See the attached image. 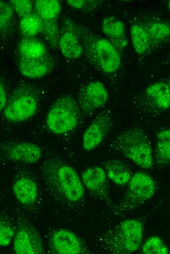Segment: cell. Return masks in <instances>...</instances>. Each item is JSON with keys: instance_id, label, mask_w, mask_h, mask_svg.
I'll list each match as a JSON object with an SVG mask.
<instances>
[{"instance_id": "31", "label": "cell", "mask_w": 170, "mask_h": 254, "mask_svg": "<svg viewBox=\"0 0 170 254\" xmlns=\"http://www.w3.org/2000/svg\"><path fill=\"white\" fill-rule=\"evenodd\" d=\"M66 2L71 7L78 10H85L97 6L99 2L95 0H68Z\"/></svg>"}, {"instance_id": "30", "label": "cell", "mask_w": 170, "mask_h": 254, "mask_svg": "<svg viewBox=\"0 0 170 254\" xmlns=\"http://www.w3.org/2000/svg\"><path fill=\"white\" fill-rule=\"evenodd\" d=\"M14 230L11 226L6 222L0 221V245L1 247L8 246L14 235Z\"/></svg>"}, {"instance_id": "24", "label": "cell", "mask_w": 170, "mask_h": 254, "mask_svg": "<svg viewBox=\"0 0 170 254\" xmlns=\"http://www.w3.org/2000/svg\"><path fill=\"white\" fill-rule=\"evenodd\" d=\"M156 157L162 164L170 163V129H164L156 135Z\"/></svg>"}, {"instance_id": "10", "label": "cell", "mask_w": 170, "mask_h": 254, "mask_svg": "<svg viewBox=\"0 0 170 254\" xmlns=\"http://www.w3.org/2000/svg\"><path fill=\"white\" fill-rule=\"evenodd\" d=\"M112 124V119L108 112L99 114L85 131L82 138L83 149L87 151L97 148L108 132Z\"/></svg>"}, {"instance_id": "4", "label": "cell", "mask_w": 170, "mask_h": 254, "mask_svg": "<svg viewBox=\"0 0 170 254\" xmlns=\"http://www.w3.org/2000/svg\"><path fill=\"white\" fill-rule=\"evenodd\" d=\"M79 118V106L70 95L58 98L50 106L46 118L48 129L56 134H64L73 130Z\"/></svg>"}, {"instance_id": "28", "label": "cell", "mask_w": 170, "mask_h": 254, "mask_svg": "<svg viewBox=\"0 0 170 254\" xmlns=\"http://www.w3.org/2000/svg\"><path fill=\"white\" fill-rule=\"evenodd\" d=\"M142 252L146 254H167L169 249L160 237L154 235L148 238L144 242Z\"/></svg>"}, {"instance_id": "9", "label": "cell", "mask_w": 170, "mask_h": 254, "mask_svg": "<svg viewBox=\"0 0 170 254\" xmlns=\"http://www.w3.org/2000/svg\"><path fill=\"white\" fill-rule=\"evenodd\" d=\"M59 48L62 55L69 59H78L84 53L79 26L69 18L63 21Z\"/></svg>"}, {"instance_id": "17", "label": "cell", "mask_w": 170, "mask_h": 254, "mask_svg": "<svg viewBox=\"0 0 170 254\" xmlns=\"http://www.w3.org/2000/svg\"><path fill=\"white\" fill-rule=\"evenodd\" d=\"M12 189L17 200L23 205L32 204L37 198V185L30 178H19L14 183Z\"/></svg>"}, {"instance_id": "12", "label": "cell", "mask_w": 170, "mask_h": 254, "mask_svg": "<svg viewBox=\"0 0 170 254\" xmlns=\"http://www.w3.org/2000/svg\"><path fill=\"white\" fill-rule=\"evenodd\" d=\"M17 65L22 75L34 79L42 78L50 73L53 67V62L47 55L36 58L20 56Z\"/></svg>"}, {"instance_id": "1", "label": "cell", "mask_w": 170, "mask_h": 254, "mask_svg": "<svg viewBox=\"0 0 170 254\" xmlns=\"http://www.w3.org/2000/svg\"><path fill=\"white\" fill-rule=\"evenodd\" d=\"M80 36L87 60L102 72L111 74L119 68L121 60L118 50L108 40L79 26Z\"/></svg>"}, {"instance_id": "13", "label": "cell", "mask_w": 170, "mask_h": 254, "mask_svg": "<svg viewBox=\"0 0 170 254\" xmlns=\"http://www.w3.org/2000/svg\"><path fill=\"white\" fill-rule=\"evenodd\" d=\"M105 170L99 166H93L85 170L81 176L84 185L92 193L104 200L109 198Z\"/></svg>"}, {"instance_id": "16", "label": "cell", "mask_w": 170, "mask_h": 254, "mask_svg": "<svg viewBox=\"0 0 170 254\" xmlns=\"http://www.w3.org/2000/svg\"><path fill=\"white\" fill-rule=\"evenodd\" d=\"M101 29L118 51L124 49L127 45L125 25L117 18L105 17L101 23Z\"/></svg>"}, {"instance_id": "26", "label": "cell", "mask_w": 170, "mask_h": 254, "mask_svg": "<svg viewBox=\"0 0 170 254\" xmlns=\"http://www.w3.org/2000/svg\"><path fill=\"white\" fill-rule=\"evenodd\" d=\"M42 20L41 33L52 47H59L60 31L56 19Z\"/></svg>"}, {"instance_id": "25", "label": "cell", "mask_w": 170, "mask_h": 254, "mask_svg": "<svg viewBox=\"0 0 170 254\" xmlns=\"http://www.w3.org/2000/svg\"><path fill=\"white\" fill-rule=\"evenodd\" d=\"M130 36L132 47L137 54H143L150 47L148 36L142 25L135 24L131 26Z\"/></svg>"}, {"instance_id": "7", "label": "cell", "mask_w": 170, "mask_h": 254, "mask_svg": "<svg viewBox=\"0 0 170 254\" xmlns=\"http://www.w3.org/2000/svg\"><path fill=\"white\" fill-rule=\"evenodd\" d=\"M122 203L123 209H129L142 204L154 195L155 184L150 175L144 172L132 175Z\"/></svg>"}, {"instance_id": "32", "label": "cell", "mask_w": 170, "mask_h": 254, "mask_svg": "<svg viewBox=\"0 0 170 254\" xmlns=\"http://www.w3.org/2000/svg\"><path fill=\"white\" fill-rule=\"evenodd\" d=\"M0 111H3L7 104L6 92L5 86L1 82L0 84Z\"/></svg>"}, {"instance_id": "15", "label": "cell", "mask_w": 170, "mask_h": 254, "mask_svg": "<svg viewBox=\"0 0 170 254\" xmlns=\"http://www.w3.org/2000/svg\"><path fill=\"white\" fill-rule=\"evenodd\" d=\"M13 248L18 254H37L42 252L41 240L32 230L22 229L14 237Z\"/></svg>"}, {"instance_id": "14", "label": "cell", "mask_w": 170, "mask_h": 254, "mask_svg": "<svg viewBox=\"0 0 170 254\" xmlns=\"http://www.w3.org/2000/svg\"><path fill=\"white\" fill-rule=\"evenodd\" d=\"M51 244L58 254H78L82 252L81 241L73 233L66 230L54 232L51 238Z\"/></svg>"}, {"instance_id": "6", "label": "cell", "mask_w": 170, "mask_h": 254, "mask_svg": "<svg viewBox=\"0 0 170 254\" xmlns=\"http://www.w3.org/2000/svg\"><path fill=\"white\" fill-rule=\"evenodd\" d=\"M50 169L48 178H50L60 193L67 200L79 201L85 193L84 185L76 170L64 163H57Z\"/></svg>"}, {"instance_id": "5", "label": "cell", "mask_w": 170, "mask_h": 254, "mask_svg": "<svg viewBox=\"0 0 170 254\" xmlns=\"http://www.w3.org/2000/svg\"><path fill=\"white\" fill-rule=\"evenodd\" d=\"M38 107V100L31 88L22 85L13 92L3 110L4 117L13 122H21L32 117Z\"/></svg>"}, {"instance_id": "2", "label": "cell", "mask_w": 170, "mask_h": 254, "mask_svg": "<svg viewBox=\"0 0 170 254\" xmlns=\"http://www.w3.org/2000/svg\"><path fill=\"white\" fill-rule=\"evenodd\" d=\"M143 230L142 223L137 219L122 221L107 235V249L115 254H131L136 251L141 245Z\"/></svg>"}, {"instance_id": "19", "label": "cell", "mask_w": 170, "mask_h": 254, "mask_svg": "<svg viewBox=\"0 0 170 254\" xmlns=\"http://www.w3.org/2000/svg\"><path fill=\"white\" fill-rule=\"evenodd\" d=\"M142 25L148 36L150 47L158 45L170 38V24L166 22L151 21Z\"/></svg>"}, {"instance_id": "27", "label": "cell", "mask_w": 170, "mask_h": 254, "mask_svg": "<svg viewBox=\"0 0 170 254\" xmlns=\"http://www.w3.org/2000/svg\"><path fill=\"white\" fill-rule=\"evenodd\" d=\"M0 27L1 37L6 36L11 30L14 17V10L9 3L0 1Z\"/></svg>"}, {"instance_id": "29", "label": "cell", "mask_w": 170, "mask_h": 254, "mask_svg": "<svg viewBox=\"0 0 170 254\" xmlns=\"http://www.w3.org/2000/svg\"><path fill=\"white\" fill-rule=\"evenodd\" d=\"M9 4L13 10L21 18L31 14L33 10V2L29 0H11Z\"/></svg>"}, {"instance_id": "3", "label": "cell", "mask_w": 170, "mask_h": 254, "mask_svg": "<svg viewBox=\"0 0 170 254\" xmlns=\"http://www.w3.org/2000/svg\"><path fill=\"white\" fill-rule=\"evenodd\" d=\"M119 151L138 167L146 169L153 165L152 149L144 132L138 128L128 129L118 138Z\"/></svg>"}, {"instance_id": "34", "label": "cell", "mask_w": 170, "mask_h": 254, "mask_svg": "<svg viewBox=\"0 0 170 254\" xmlns=\"http://www.w3.org/2000/svg\"><path fill=\"white\" fill-rule=\"evenodd\" d=\"M169 85L170 89V79L169 81V85Z\"/></svg>"}, {"instance_id": "18", "label": "cell", "mask_w": 170, "mask_h": 254, "mask_svg": "<svg viewBox=\"0 0 170 254\" xmlns=\"http://www.w3.org/2000/svg\"><path fill=\"white\" fill-rule=\"evenodd\" d=\"M105 168L108 179L119 186L128 184L132 176L128 166L119 160H113L107 162Z\"/></svg>"}, {"instance_id": "21", "label": "cell", "mask_w": 170, "mask_h": 254, "mask_svg": "<svg viewBox=\"0 0 170 254\" xmlns=\"http://www.w3.org/2000/svg\"><path fill=\"white\" fill-rule=\"evenodd\" d=\"M19 56L28 58H36L47 55L44 44L39 40L34 38H23L18 46Z\"/></svg>"}, {"instance_id": "8", "label": "cell", "mask_w": 170, "mask_h": 254, "mask_svg": "<svg viewBox=\"0 0 170 254\" xmlns=\"http://www.w3.org/2000/svg\"><path fill=\"white\" fill-rule=\"evenodd\" d=\"M0 154L5 159L17 162L34 164L42 155L38 145L28 142H9L1 145Z\"/></svg>"}, {"instance_id": "11", "label": "cell", "mask_w": 170, "mask_h": 254, "mask_svg": "<svg viewBox=\"0 0 170 254\" xmlns=\"http://www.w3.org/2000/svg\"><path fill=\"white\" fill-rule=\"evenodd\" d=\"M108 91L101 82L94 81L85 85L79 96V105L83 111L89 113L104 106L108 99Z\"/></svg>"}, {"instance_id": "23", "label": "cell", "mask_w": 170, "mask_h": 254, "mask_svg": "<svg viewBox=\"0 0 170 254\" xmlns=\"http://www.w3.org/2000/svg\"><path fill=\"white\" fill-rule=\"evenodd\" d=\"M34 8L42 20H55L60 13L61 4L57 0H37L34 2Z\"/></svg>"}, {"instance_id": "20", "label": "cell", "mask_w": 170, "mask_h": 254, "mask_svg": "<svg viewBox=\"0 0 170 254\" xmlns=\"http://www.w3.org/2000/svg\"><path fill=\"white\" fill-rule=\"evenodd\" d=\"M146 93L160 109L165 110L170 107V89L167 84L153 83L147 88Z\"/></svg>"}, {"instance_id": "33", "label": "cell", "mask_w": 170, "mask_h": 254, "mask_svg": "<svg viewBox=\"0 0 170 254\" xmlns=\"http://www.w3.org/2000/svg\"><path fill=\"white\" fill-rule=\"evenodd\" d=\"M168 7L169 11H170V0H169L168 2Z\"/></svg>"}, {"instance_id": "22", "label": "cell", "mask_w": 170, "mask_h": 254, "mask_svg": "<svg viewBox=\"0 0 170 254\" xmlns=\"http://www.w3.org/2000/svg\"><path fill=\"white\" fill-rule=\"evenodd\" d=\"M42 24V18L36 13L21 18L19 22V30L24 38L34 37L41 32Z\"/></svg>"}]
</instances>
